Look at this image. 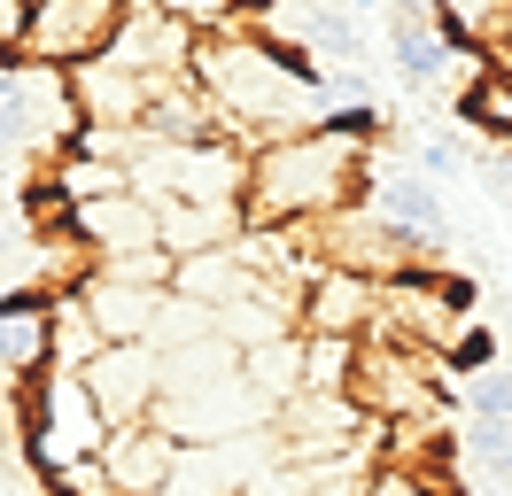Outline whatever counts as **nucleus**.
Returning a JSON list of instances; mask_svg holds the SVG:
<instances>
[{
  "label": "nucleus",
  "mask_w": 512,
  "mask_h": 496,
  "mask_svg": "<svg viewBox=\"0 0 512 496\" xmlns=\"http://www.w3.org/2000/svg\"><path fill=\"white\" fill-rule=\"evenodd\" d=\"M373 326V287L350 272H319L303 287V318H295V334H326V341H365Z\"/></svg>",
  "instance_id": "11"
},
{
  "label": "nucleus",
  "mask_w": 512,
  "mask_h": 496,
  "mask_svg": "<svg viewBox=\"0 0 512 496\" xmlns=\"http://www.w3.org/2000/svg\"><path fill=\"white\" fill-rule=\"evenodd\" d=\"M466 403H474V427H505L512 419V372L505 365L466 372Z\"/></svg>",
  "instance_id": "15"
},
{
  "label": "nucleus",
  "mask_w": 512,
  "mask_h": 496,
  "mask_svg": "<svg viewBox=\"0 0 512 496\" xmlns=\"http://www.w3.org/2000/svg\"><path fill=\"white\" fill-rule=\"evenodd\" d=\"M466 450H474L497 481H512V419H505V427H474V434H466Z\"/></svg>",
  "instance_id": "16"
},
{
  "label": "nucleus",
  "mask_w": 512,
  "mask_h": 496,
  "mask_svg": "<svg viewBox=\"0 0 512 496\" xmlns=\"http://www.w3.org/2000/svg\"><path fill=\"white\" fill-rule=\"evenodd\" d=\"M466 163V140H419V179L435 186V179H450Z\"/></svg>",
  "instance_id": "17"
},
{
  "label": "nucleus",
  "mask_w": 512,
  "mask_h": 496,
  "mask_svg": "<svg viewBox=\"0 0 512 496\" xmlns=\"http://www.w3.org/2000/svg\"><path fill=\"white\" fill-rule=\"evenodd\" d=\"M86 318H94L101 349H125V341H156V318H163V295L156 287H132V279H109V272H86V287H70Z\"/></svg>",
  "instance_id": "8"
},
{
  "label": "nucleus",
  "mask_w": 512,
  "mask_h": 496,
  "mask_svg": "<svg viewBox=\"0 0 512 496\" xmlns=\"http://www.w3.org/2000/svg\"><path fill=\"white\" fill-rule=\"evenodd\" d=\"M86 388H94L109 434H117V427H148V419H156V403H163V357L148 349V341L101 349L94 365H86Z\"/></svg>",
  "instance_id": "5"
},
{
  "label": "nucleus",
  "mask_w": 512,
  "mask_h": 496,
  "mask_svg": "<svg viewBox=\"0 0 512 496\" xmlns=\"http://www.w3.org/2000/svg\"><path fill=\"white\" fill-rule=\"evenodd\" d=\"M16 442H24V458L32 473H70V465H94L109 450V419H101L94 388H86V372H39L32 388H24V419H16Z\"/></svg>",
  "instance_id": "2"
},
{
  "label": "nucleus",
  "mask_w": 512,
  "mask_h": 496,
  "mask_svg": "<svg viewBox=\"0 0 512 496\" xmlns=\"http://www.w3.org/2000/svg\"><path fill=\"white\" fill-rule=\"evenodd\" d=\"M373 132H388V124L365 109V117H326L311 132H288V140L256 148L249 186H241V225L311 233L326 217L357 210L365 186H373Z\"/></svg>",
  "instance_id": "1"
},
{
  "label": "nucleus",
  "mask_w": 512,
  "mask_h": 496,
  "mask_svg": "<svg viewBox=\"0 0 512 496\" xmlns=\"http://www.w3.org/2000/svg\"><path fill=\"white\" fill-rule=\"evenodd\" d=\"M497 70H512V8H505V39H497Z\"/></svg>",
  "instance_id": "18"
},
{
  "label": "nucleus",
  "mask_w": 512,
  "mask_h": 496,
  "mask_svg": "<svg viewBox=\"0 0 512 496\" xmlns=\"http://www.w3.org/2000/svg\"><path fill=\"white\" fill-rule=\"evenodd\" d=\"M388 55H396V70L412 78V86H435L443 70H458V55L443 47V31H435V8H388Z\"/></svg>",
  "instance_id": "13"
},
{
  "label": "nucleus",
  "mask_w": 512,
  "mask_h": 496,
  "mask_svg": "<svg viewBox=\"0 0 512 496\" xmlns=\"http://www.w3.org/2000/svg\"><path fill=\"white\" fill-rule=\"evenodd\" d=\"M357 380V341L303 334V396H350Z\"/></svg>",
  "instance_id": "14"
},
{
  "label": "nucleus",
  "mask_w": 512,
  "mask_h": 496,
  "mask_svg": "<svg viewBox=\"0 0 512 496\" xmlns=\"http://www.w3.org/2000/svg\"><path fill=\"white\" fill-rule=\"evenodd\" d=\"M171 465H179V442L148 419V427H117L109 450H101V473L117 496H163L171 489Z\"/></svg>",
  "instance_id": "10"
},
{
  "label": "nucleus",
  "mask_w": 512,
  "mask_h": 496,
  "mask_svg": "<svg viewBox=\"0 0 512 496\" xmlns=\"http://www.w3.org/2000/svg\"><path fill=\"white\" fill-rule=\"evenodd\" d=\"M365 210L381 217L388 233L419 241V248H443V241H450V210H443V194L419 179V171H381V179L365 186Z\"/></svg>",
  "instance_id": "9"
},
{
  "label": "nucleus",
  "mask_w": 512,
  "mask_h": 496,
  "mask_svg": "<svg viewBox=\"0 0 512 496\" xmlns=\"http://www.w3.org/2000/svg\"><path fill=\"white\" fill-rule=\"evenodd\" d=\"M233 241H241V210H233V202H163L156 210V248L171 264L210 256V248H233Z\"/></svg>",
  "instance_id": "12"
},
{
  "label": "nucleus",
  "mask_w": 512,
  "mask_h": 496,
  "mask_svg": "<svg viewBox=\"0 0 512 496\" xmlns=\"http://www.w3.org/2000/svg\"><path fill=\"white\" fill-rule=\"evenodd\" d=\"M55 372V295L39 287H0V388H32Z\"/></svg>",
  "instance_id": "6"
},
{
  "label": "nucleus",
  "mask_w": 512,
  "mask_h": 496,
  "mask_svg": "<svg viewBox=\"0 0 512 496\" xmlns=\"http://www.w3.org/2000/svg\"><path fill=\"white\" fill-rule=\"evenodd\" d=\"M63 233L101 264H125V256H148L156 248V202L140 194H109V202H86V210H63Z\"/></svg>",
  "instance_id": "7"
},
{
  "label": "nucleus",
  "mask_w": 512,
  "mask_h": 496,
  "mask_svg": "<svg viewBox=\"0 0 512 496\" xmlns=\"http://www.w3.org/2000/svg\"><path fill=\"white\" fill-rule=\"evenodd\" d=\"M86 132L78 101H70V78L63 70H0V155H39V171L70 155V140Z\"/></svg>",
  "instance_id": "3"
},
{
  "label": "nucleus",
  "mask_w": 512,
  "mask_h": 496,
  "mask_svg": "<svg viewBox=\"0 0 512 496\" xmlns=\"http://www.w3.org/2000/svg\"><path fill=\"white\" fill-rule=\"evenodd\" d=\"M117 24H125V0H24V39H16V62L78 78L86 62L109 55Z\"/></svg>",
  "instance_id": "4"
}]
</instances>
